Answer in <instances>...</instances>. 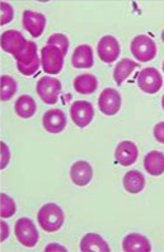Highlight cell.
<instances>
[{
    "label": "cell",
    "instance_id": "28",
    "mask_svg": "<svg viewBox=\"0 0 164 252\" xmlns=\"http://www.w3.org/2000/svg\"><path fill=\"white\" fill-rule=\"evenodd\" d=\"M10 161L9 147L6 146L5 142H0V168L5 169L6 165Z\"/></svg>",
    "mask_w": 164,
    "mask_h": 252
},
{
    "label": "cell",
    "instance_id": "31",
    "mask_svg": "<svg viewBox=\"0 0 164 252\" xmlns=\"http://www.w3.org/2000/svg\"><path fill=\"white\" fill-rule=\"evenodd\" d=\"M45 251L46 252H50V251H68L67 249L64 246H60V245H56V243H51V245H48V246H46V249H45Z\"/></svg>",
    "mask_w": 164,
    "mask_h": 252
},
{
    "label": "cell",
    "instance_id": "33",
    "mask_svg": "<svg viewBox=\"0 0 164 252\" xmlns=\"http://www.w3.org/2000/svg\"><path fill=\"white\" fill-rule=\"evenodd\" d=\"M162 106H163V109H164V96L162 97Z\"/></svg>",
    "mask_w": 164,
    "mask_h": 252
},
{
    "label": "cell",
    "instance_id": "25",
    "mask_svg": "<svg viewBox=\"0 0 164 252\" xmlns=\"http://www.w3.org/2000/svg\"><path fill=\"white\" fill-rule=\"evenodd\" d=\"M16 211L17 206L14 200L6 193H1L0 195V217L6 219V218H10L16 214Z\"/></svg>",
    "mask_w": 164,
    "mask_h": 252
},
{
    "label": "cell",
    "instance_id": "9",
    "mask_svg": "<svg viewBox=\"0 0 164 252\" xmlns=\"http://www.w3.org/2000/svg\"><path fill=\"white\" fill-rule=\"evenodd\" d=\"M70 117L79 128H85L91 125L94 117V109L89 101L78 100L70 106Z\"/></svg>",
    "mask_w": 164,
    "mask_h": 252
},
{
    "label": "cell",
    "instance_id": "15",
    "mask_svg": "<svg viewBox=\"0 0 164 252\" xmlns=\"http://www.w3.org/2000/svg\"><path fill=\"white\" fill-rule=\"evenodd\" d=\"M138 157H139L138 146L131 141H122L117 145L115 158H116L117 163L121 164L122 166L133 165L138 160Z\"/></svg>",
    "mask_w": 164,
    "mask_h": 252
},
{
    "label": "cell",
    "instance_id": "23",
    "mask_svg": "<svg viewBox=\"0 0 164 252\" xmlns=\"http://www.w3.org/2000/svg\"><path fill=\"white\" fill-rule=\"evenodd\" d=\"M98 81L93 74H80L74 80V89L78 94L82 95H91L97 90Z\"/></svg>",
    "mask_w": 164,
    "mask_h": 252
},
{
    "label": "cell",
    "instance_id": "24",
    "mask_svg": "<svg viewBox=\"0 0 164 252\" xmlns=\"http://www.w3.org/2000/svg\"><path fill=\"white\" fill-rule=\"evenodd\" d=\"M17 93V82L10 76H1V101H8Z\"/></svg>",
    "mask_w": 164,
    "mask_h": 252
},
{
    "label": "cell",
    "instance_id": "13",
    "mask_svg": "<svg viewBox=\"0 0 164 252\" xmlns=\"http://www.w3.org/2000/svg\"><path fill=\"white\" fill-rule=\"evenodd\" d=\"M23 27L32 35V37H40L46 27V17L38 12L24 10L23 12Z\"/></svg>",
    "mask_w": 164,
    "mask_h": 252
},
{
    "label": "cell",
    "instance_id": "1",
    "mask_svg": "<svg viewBox=\"0 0 164 252\" xmlns=\"http://www.w3.org/2000/svg\"><path fill=\"white\" fill-rule=\"evenodd\" d=\"M37 220L40 227L48 233L57 232L63 227L65 221V215H64L63 209L56 204H46L44 205L37 214Z\"/></svg>",
    "mask_w": 164,
    "mask_h": 252
},
{
    "label": "cell",
    "instance_id": "27",
    "mask_svg": "<svg viewBox=\"0 0 164 252\" xmlns=\"http://www.w3.org/2000/svg\"><path fill=\"white\" fill-rule=\"evenodd\" d=\"M14 18V9L9 3L1 1L0 3V25L4 26L9 23Z\"/></svg>",
    "mask_w": 164,
    "mask_h": 252
},
{
    "label": "cell",
    "instance_id": "34",
    "mask_svg": "<svg viewBox=\"0 0 164 252\" xmlns=\"http://www.w3.org/2000/svg\"><path fill=\"white\" fill-rule=\"evenodd\" d=\"M163 70H164V62H163Z\"/></svg>",
    "mask_w": 164,
    "mask_h": 252
},
{
    "label": "cell",
    "instance_id": "22",
    "mask_svg": "<svg viewBox=\"0 0 164 252\" xmlns=\"http://www.w3.org/2000/svg\"><path fill=\"white\" fill-rule=\"evenodd\" d=\"M138 67H139V64L135 63L131 59H127V58L121 59L114 70V78L117 85H122Z\"/></svg>",
    "mask_w": 164,
    "mask_h": 252
},
{
    "label": "cell",
    "instance_id": "16",
    "mask_svg": "<svg viewBox=\"0 0 164 252\" xmlns=\"http://www.w3.org/2000/svg\"><path fill=\"white\" fill-rule=\"evenodd\" d=\"M122 250L125 252H150L152 245L145 236L139 233H130L123 238Z\"/></svg>",
    "mask_w": 164,
    "mask_h": 252
},
{
    "label": "cell",
    "instance_id": "18",
    "mask_svg": "<svg viewBox=\"0 0 164 252\" xmlns=\"http://www.w3.org/2000/svg\"><path fill=\"white\" fill-rule=\"evenodd\" d=\"M93 63V50L89 45L83 44L75 48L71 57V64L74 68H91Z\"/></svg>",
    "mask_w": 164,
    "mask_h": 252
},
{
    "label": "cell",
    "instance_id": "5",
    "mask_svg": "<svg viewBox=\"0 0 164 252\" xmlns=\"http://www.w3.org/2000/svg\"><path fill=\"white\" fill-rule=\"evenodd\" d=\"M61 82L57 78L50 76H45L40 78L37 82V94L40 99L47 104V105H54L59 100V95L61 93Z\"/></svg>",
    "mask_w": 164,
    "mask_h": 252
},
{
    "label": "cell",
    "instance_id": "10",
    "mask_svg": "<svg viewBox=\"0 0 164 252\" xmlns=\"http://www.w3.org/2000/svg\"><path fill=\"white\" fill-rule=\"evenodd\" d=\"M28 41L25 40L24 36L16 30H8L1 35V49L6 53L17 57L24 51L27 48Z\"/></svg>",
    "mask_w": 164,
    "mask_h": 252
},
{
    "label": "cell",
    "instance_id": "32",
    "mask_svg": "<svg viewBox=\"0 0 164 252\" xmlns=\"http://www.w3.org/2000/svg\"><path fill=\"white\" fill-rule=\"evenodd\" d=\"M162 41H163L164 42V30H163V31H162Z\"/></svg>",
    "mask_w": 164,
    "mask_h": 252
},
{
    "label": "cell",
    "instance_id": "26",
    "mask_svg": "<svg viewBox=\"0 0 164 252\" xmlns=\"http://www.w3.org/2000/svg\"><path fill=\"white\" fill-rule=\"evenodd\" d=\"M47 45H54L57 46L64 53V55H67L68 49H69V40L63 33H55V35L50 36L47 38Z\"/></svg>",
    "mask_w": 164,
    "mask_h": 252
},
{
    "label": "cell",
    "instance_id": "20",
    "mask_svg": "<svg viewBox=\"0 0 164 252\" xmlns=\"http://www.w3.org/2000/svg\"><path fill=\"white\" fill-rule=\"evenodd\" d=\"M144 166L150 176H162L164 173V154L161 151H150L146 154Z\"/></svg>",
    "mask_w": 164,
    "mask_h": 252
},
{
    "label": "cell",
    "instance_id": "6",
    "mask_svg": "<svg viewBox=\"0 0 164 252\" xmlns=\"http://www.w3.org/2000/svg\"><path fill=\"white\" fill-rule=\"evenodd\" d=\"M17 240L24 247H35L38 242V232L33 221L28 218H21L14 225Z\"/></svg>",
    "mask_w": 164,
    "mask_h": 252
},
{
    "label": "cell",
    "instance_id": "11",
    "mask_svg": "<svg viewBox=\"0 0 164 252\" xmlns=\"http://www.w3.org/2000/svg\"><path fill=\"white\" fill-rule=\"evenodd\" d=\"M97 54L102 62L111 64L120 55V44L117 38L111 35H106L98 41Z\"/></svg>",
    "mask_w": 164,
    "mask_h": 252
},
{
    "label": "cell",
    "instance_id": "17",
    "mask_svg": "<svg viewBox=\"0 0 164 252\" xmlns=\"http://www.w3.org/2000/svg\"><path fill=\"white\" fill-rule=\"evenodd\" d=\"M82 252H110L108 243L97 233H87L80 241Z\"/></svg>",
    "mask_w": 164,
    "mask_h": 252
},
{
    "label": "cell",
    "instance_id": "29",
    "mask_svg": "<svg viewBox=\"0 0 164 252\" xmlns=\"http://www.w3.org/2000/svg\"><path fill=\"white\" fill-rule=\"evenodd\" d=\"M154 137L155 140L164 145V122H161L154 127Z\"/></svg>",
    "mask_w": 164,
    "mask_h": 252
},
{
    "label": "cell",
    "instance_id": "3",
    "mask_svg": "<svg viewBox=\"0 0 164 252\" xmlns=\"http://www.w3.org/2000/svg\"><path fill=\"white\" fill-rule=\"evenodd\" d=\"M64 53L54 45H46L41 50L42 69L47 74H59L64 67Z\"/></svg>",
    "mask_w": 164,
    "mask_h": 252
},
{
    "label": "cell",
    "instance_id": "19",
    "mask_svg": "<svg viewBox=\"0 0 164 252\" xmlns=\"http://www.w3.org/2000/svg\"><path fill=\"white\" fill-rule=\"evenodd\" d=\"M123 189L129 193H140L145 189V177L139 170H130L123 177Z\"/></svg>",
    "mask_w": 164,
    "mask_h": 252
},
{
    "label": "cell",
    "instance_id": "2",
    "mask_svg": "<svg viewBox=\"0 0 164 252\" xmlns=\"http://www.w3.org/2000/svg\"><path fill=\"white\" fill-rule=\"evenodd\" d=\"M17 68L23 76H33L40 68V58L37 55V45L28 41L27 48L23 53L17 55Z\"/></svg>",
    "mask_w": 164,
    "mask_h": 252
},
{
    "label": "cell",
    "instance_id": "4",
    "mask_svg": "<svg viewBox=\"0 0 164 252\" xmlns=\"http://www.w3.org/2000/svg\"><path fill=\"white\" fill-rule=\"evenodd\" d=\"M131 53L139 62H150L157 55V44L148 35L136 36L130 45Z\"/></svg>",
    "mask_w": 164,
    "mask_h": 252
},
{
    "label": "cell",
    "instance_id": "14",
    "mask_svg": "<svg viewBox=\"0 0 164 252\" xmlns=\"http://www.w3.org/2000/svg\"><path fill=\"white\" fill-rule=\"evenodd\" d=\"M92 178H93V168L88 161L80 160L74 163L70 168V179L74 185L84 187L91 183Z\"/></svg>",
    "mask_w": 164,
    "mask_h": 252
},
{
    "label": "cell",
    "instance_id": "30",
    "mask_svg": "<svg viewBox=\"0 0 164 252\" xmlns=\"http://www.w3.org/2000/svg\"><path fill=\"white\" fill-rule=\"evenodd\" d=\"M9 236V227L5 221H0V241L4 242V241L8 238Z\"/></svg>",
    "mask_w": 164,
    "mask_h": 252
},
{
    "label": "cell",
    "instance_id": "21",
    "mask_svg": "<svg viewBox=\"0 0 164 252\" xmlns=\"http://www.w3.org/2000/svg\"><path fill=\"white\" fill-rule=\"evenodd\" d=\"M14 109L18 117L23 119L32 118L35 115L36 110H37V105H36L35 99L29 95H22L17 99L16 104H14Z\"/></svg>",
    "mask_w": 164,
    "mask_h": 252
},
{
    "label": "cell",
    "instance_id": "8",
    "mask_svg": "<svg viewBox=\"0 0 164 252\" xmlns=\"http://www.w3.org/2000/svg\"><path fill=\"white\" fill-rule=\"evenodd\" d=\"M138 86L145 94H157L163 86V78L158 69L145 68L138 76Z\"/></svg>",
    "mask_w": 164,
    "mask_h": 252
},
{
    "label": "cell",
    "instance_id": "12",
    "mask_svg": "<svg viewBox=\"0 0 164 252\" xmlns=\"http://www.w3.org/2000/svg\"><path fill=\"white\" fill-rule=\"evenodd\" d=\"M67 115L60 109H51L45 113L42 118V125L48 133H60L67 127Z\"/></svg>",
    "mask_w": 164,
    "mask_h": 252
},
{
    "label": "cell",
    "instance_id": "7",
    "mask_svg": "<svg viewBox=\"0 0 164 252\" xmlns=\"http://www.w3.org/2000/svg\"><path fill=\"white\" fill-rule=\"evenodd\" d=\"M121 104H122V99H121L120 93L115 89L103 90L98 97L99 110L108 117H114L115 114L120 112Z\"/></svg>",
    "mask_w": 164,
    "mask_h": 252
}]
</instances>
